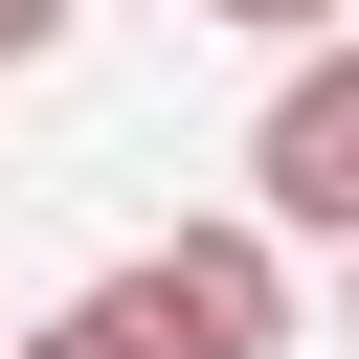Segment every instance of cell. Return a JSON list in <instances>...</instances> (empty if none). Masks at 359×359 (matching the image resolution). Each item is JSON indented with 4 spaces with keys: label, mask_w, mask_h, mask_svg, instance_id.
<instances>
[{
    "label": "cell",
    "mask_w": 359,
    "mask_h": 359,
    "mask_svg": "<svg viewBox=\"0 0 359 359\" xmlns=\"http://www.w3.org/2000/svg\"><path fill=\"white\" fill-rule=\"evenodd\" d=\"M112 292H135L157 359H269V337H292V224H269V202H247V224H157Z\"/></svg>",
    "instance_id": "obj_1"
},
{
    "label": "cell",
    "mask_w": 359,
    "mask_h": 359,
    "mask_svg": "<svg viewBox=\"0 0 359 359\" xmlns=\"http://www.w3.org/2000/svg\"><path fill=\"white\" fill-rule=\"evenodd\" d=\"M247 202L314 224V247H359V45H292V90L247 112Z\"/></svg>",
    "instance_id": "obj_2"
},
{
    "label": "cell",
    "mask_w": 359,
    "mask_h": 359,
    "mask_svg": "<svg viewBox=\"0 0 359 359\" xmlns=\"http://www.w3.org/2000/svg\"><path fill=\"white\" fill-rule=\"evenodd\" d=\"M0 359H157V337H135V292H90V314H45V337H0Z\"/></svg>",
    "instance_id": "obj_3"
},
{
    "label": "cell",
    "mask_w": 359,
    "mask_h": 359,
    "mask_svg": "<svg viewBox=\"0 0 359 359\" xmlns=\"http://www.w3.org/2000/svg\"><path fill=\"white\" fill-rule=\"evenodd\" d=\"M202 22H269V45H337V0H202Z\"/></svg>",
    "instance_id": "obj_4"
},
{
    "label": "cell",
    "mask_w": 359,
    "mask_h": 359,
    "mask_svg": "<svg viewBox=\"0 0 359 359\" xmlns=\"http://www.w3.org/2000/svg\"><path fill=\"white\" fill-rule=\"evenodd\" d=\"M45 45H67V0H0V67H45Z\"/></svg>",
    "instance_id": "obj_5"
}]
</instances>
